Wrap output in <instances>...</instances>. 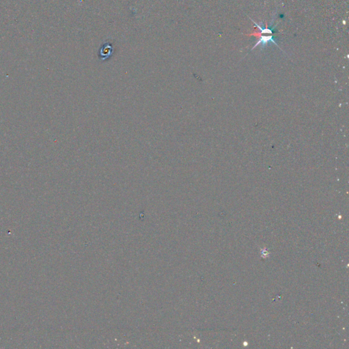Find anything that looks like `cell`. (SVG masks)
<instances>
[{
  "instance_id": "2",
  "label": "cell",
  "mask_w": 349,
  "mask_h": 349,
  "mask_svg": "<svg viewBox=\"0 0 349 349\" xmlns=\"http://www.w3.org/2000/svg\"><path fill=\"white\" fill-rule=\"evenodd\" d=\"M252 21L254 22V25H255L256 26L261 30L262 34H273V33H274V28H263V27H261L259 25H258V24L256 23L255 21H254L253 20H252Z\"/></svg>"
},
{
  "instance_id": "1",
  "label": "cell",
  "mask_w": 349,
  "mask_h": 349,
  "mask_svg": "<svg viewBox=\"0 0 349 349\" xmlns=\"http://www.w3.org/2000/svg\"><path fill=\"white\" fill-rule=\"evenodd\" d=\"M269 42H271L273 44H274V45L277 46H279L278 44H276L275 41H274V38L273 37V36H262L260 38L259 41H258V42L256 44V45L254 46L252 49H254L256 46L259 45H261L262 48H264V47L266 46Z\"/></svg>"
}]
</instances>
